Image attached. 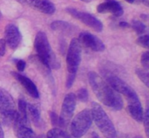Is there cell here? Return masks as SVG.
Wrapping results in <instances>:
<instances>
[{"instance_id": "836d02e7", "label": "cell", "mask_w": 149, "mask_h": 138, "mask_svg": "<svg viewBox=\"0 0 149 138\" xmlns=\"http://www.w3.org/2000/svg\"><path fill=\"white\" fill-rule=\"evenodd\" d=\"M81 1H84V2H86V3H89V2H91L93 0H81Z\"/></svg>"}, {"instance_id": "d590c367", "label": "cell", "mask_w": 149, "mask_h": 138, "mask_svg": "<svg viewBox=\"0 0 149 138\" xmlns=\"http://www.w3.org/2000/svg\"><path fill=\"white\" fill-rule=\"evenodd\" d=\"M134 138H143V137H141V136H136V137H135Z\"/></svg>"}, {"instance_id": "ffe728a7", "label": "cell", "mask_w": 149, "mask_h": 138, "mask_svg": "<svg viewBox=\"0 0 149 138\" xmlns=\"http://www.w3.org/2000/svg\"><path fill=\"white\" fill-rule=\"evenodd\" d=\"M136 75L138 78H140L141 81L146 85L147 87H149V78H148V70L145 69H141L138 68L135 70Z\"/></svg>"}, {"instance_id": "74e56055", "label": "cell", "mask_w": 149, "mask_h": 138, "mask_svg": "<svg viewBox=\"0 0 149 138\" xmlns=\"http://www.w3.org/2000/svg\"><path fill=\"white\" fill-rule=\"evenodd\" d=\"M97 137H97V136H95V137H93V138H97Z\"/></svg>"}, {"instance_id": "1f68e13d", "label": "cell", "mask_w": 149, "mask_h": 138, "mask_svg": "<svg viewBox=\"0 0 149 138\" xmlns=\"http://www.w3.org/2000/svg\"><path fill=\"white\" fill-rule=\"evenodd\" d=\"M0 138H4V131H3V129L1 127V124H0Z\"/></svg>"}, {"instance_id": "2e32d148", "label": "cell", "mask_w": 149, "mask_h": 138, "mask_svg": "<svg viewBox=\"0 0 149 138\" xmlns=\"http://www.w3.org/2000/svg\"><path fill=\"white\" fill-rule=\"evenodd\" d=\"M26 111H27L28 117H31L35 125L37 126L38 127H41L42 124V120L41 119L40 111L38 109L37 107L35 106L34 105H32V104L27 103V104H26Z\"/></svg>"}, {"instance_id": "6da1fadb", "label": "cell", "mask_w": 149, "mask_h": 138, "mask_svg": "<svg viewBox=\"0 0 149 138\" xmlns=\"http://www.w3.org/2000/svg\"><path fill=\"white\" fill-rule=\"evenodd\" d=\"M88 80L93 92L102 104L114 111H119L123 108L124 103L119 93L103 80L100 75L95 72H90Z\"/></svg>"}, {"instance_id": "8d00e7d4", "label": "cell", "mask_w": 149, "mask_h": 138, "mask_svg": "<svg viewBox=\"0 0 149 138\" xmlns=\"http://www.w3.org/2000/svg\"><path fill=\"white\" fill-rule=\"evenodd\" d=\"M1 18V12H0V19Z\"/></svg>"}, {"instance_id": "d6a6232c", "label": "cell", "mask_w": 149, "mask_h": 138, "mask_svg": "<svg viewBox=\"0 0 149 138\" xmlns=\"http://www.w3.org/2000/svg\"><path fill=\"white\" fill-rule=\"evenodd\" d=\"M141 2H142L144 5L146 6V7H148L149 6V0H142Z\"/></svg>"}, {"instance_id": "f1b7e54d", "label": "cell", "mask_w": 149, "mask_h": 138, "mask_svg": "<svg viewBox=\"0 0 149 138\" xmlns=\"http://www.w3.org/2000/svg\"><path fill=\"white\" fill-rule=\"evenodd\" d=\"M119 26L122 27H130V24L127 22L125 21H122L119 23Z\"/></svg>"}, {"instance_id": "8fae6325", "label": "cell", "mask_w": 149, "mask_h": 138, "mask_svg": "<svg viewBox=\"0 0 149 138\" xmlns=\"http://www.w3.org/2000/svg\"><path fill=\"white\" fill-rule=\"evenodd\" d=\"M23 5L28 6L47 14H52L56 11L55 6L50 0H16Z\"/></svg>"}, {"instance_id": "ba28073f", "label": "cell", "mask_w": 149, "mask_h": 138, "mask_svg": "<svg viewBox=\"0 0 149 138\" xmlns=\"http://www.w3.org/2000/svg\"><path fill=\"white\" fill-rule=\"evenodd\" d=\"M77 105V97L73 93H68L65 96L61 107V112L60 115L61 127H65L71 121L74 115Z\"/></svg>"}, {"instance_id": "f546056e", "label": "cell", "mask_w": 149, "mask_h": 138, "mask_svg": "<svg viewBox=\"0 0 149 138\" xmlns=\"http://www.w3.org/2000/svg\"><path fill=\"white\" fill-rule=\"evenodd\" d=\"M126 1H127L130 4H134V3H140L142 1V0H125Z\"/></svg>"}, {"instance_id": "7a4b0ae2", "label": "cell", "mask_w": 149, "mask_h": 138, "mask_svg": "<svg viewBox=\"0 0 149 138\" xmlns=\"http://www.w3.org/2000/svg\"><path fill=\"white\" fill-rule=\"evenodd\" d=\"M34 47L37 52V56L49 69H58L61 67V63L54 53L48 41L46 33L39 31L36 33L34 41Z\"/></svg>"}, {"instance_id": "9c48e42d", "label": "cell", "mask_w": 149, "mask_h": 138, "mask_svg": "<svg viewBox=\"0 0 149 138\" xmlns=\"http://www.w3.org/2000/svg\"><path fill=\"white\" fill-rule=\"evenodd\" d=\"M126 98L127 100V111L130 116L138 122H143L144 112L136 92H132L126 96Z\"/></svg>"}, {"instance_id": "277c9868", "label": "cell", "mask_w": 149, "mask_h": 138, "mask_svg": "<svg viewBox=\"0 0 149 138\" xmlns=\"http://www.w3.org/2000/svg\"><path fill=\"white\" fill-rule=\"evenodd\" d=\"M93 123L91 111L88 108L82 110L76 115L71 123V135L75 138H80L90 130Z\"/></svg>"}, {"instance_id": "4fadbf2b", "label": "cell", "mask_w": 149, "mask_h": 138, "mask_svg": "<svg viewBox=\"0 0 149 138\" xmlns=\"http://www.w3.org/2000/svg\"><path fill=\"white\" fill-rule=\"evenodd\" d=\"M11 75L24 88V89L26 90V92L30 96L33 98H39V91H38L36 85L31 81V80L29 79L28 77L25 76V75L15 72H12Z\"/></svg>"}, {"instance_id": "52a82bcc", "label": "cell", "mask_w": 149, "mask_h": 138, "mask_svg": "<svg viewBox=\"0 0 149 138\" xmlns=\"http://www.w3.org/2000/svg\"><path fill=\"white\" fill-rule=\"evenodd\" d=\"M66 12L73 17L77 19L86 25L90 27L96 32H101L103 29V25L100 20L88 12L79 11L77 9L68 7Z\"/></svg>"}, {"instance_id": "e575fe53", "label": "cell", "mask_w": 149, "mask_h": 138, "mask_svg": "<svg viewBox=\"0 0 149 138\" xmlns=\"http://www.w3.org/2000/svg\"><path fill=\"white\" fill-rule=\"evenodd\" d=\"M36 138H47V137H45V135H39Z\"/></svg>"}, {"instance_id": "5b68a950", "label": "cell", "mask_w": 149, "mask_h": 138, "mask_svg": "<svg viewBox=\"0 0 149 138\" xmlns=\"http://www.w3.org/2000/svg\"><path fill=\"white\" fill-rule=\"evenodd\" d=\"M0 114L12 124L18 117V113L15 109L13 97L7 91L1 88H0Z\"/></svg>"}, {"instance_id": "484cf974", "label": "cell", "mask_w": 149, "mask_h": 138, "mask_svg": "<svg viewBox=\"0 0 149 138\" xmlns=\"http://www.w3.org/2000/svg\"><path fill=\"white\" fill-rule=\"evenodd\" d=\"M76 78V74H70L68 73V76H67L66 79V83H65V85H66L67 88H70L74 84V80H75Z\"/></svg>"}, {"instance_id": "603a6c76", "label": "cell", "mask_w": 149, "mask_h": 138, "mask_svg": "<svg viewBox=\"0 0 149 138\" xmlns=\"http://www.w3.org/2000/svg\"><path fill=\"white\" fill-rule=\"evenodd\" d=\"M143 121L144 126H145V130L146 133L147 137H148L149 135V108L147 107L146 111L143 113Z\"/></svg>"}, {"instance_id": "7402d4cb", "label": "cell", "mask_w": 149, "mask_h": 138, "mask_svg": "<svg viewBox=\"0 0 149 138\" xmlns=\"http://www.w3.org/2000/svg\"><path fill=\"white\" fill-rule=\"evenodd\" d=\"M149 36L148 35H143L137 39V43L145 49H148L149 47Z\"/></svg>"}, {"instance_id": "30bf717a", "label": "cell", "mask_w": 149, "mask_h": 138, "mask_svg": "<svg viewBox=\"0 0 149 138\" xmlns=\"http://www.w3.org/2000/svg\"><path fill=\"white\" fill-rule=\"evenodd\" d=\"M78 41L80 44H82L94 51L101 52L106 49L104 43L98 37L89 32H82L80 33Z\"/></svg>"}, {"instance_id": "f35d334b", "label": "cell", "mask_w": 149, "mask_h": 138, "mask_svg": "<svg viewBox=\"0 0 149 138\" xmlns=\"http://www.w3.org/2000/svg\"><path fill=\"white\" fill-rule=\"evenodd\" d=\"M97 138H99V137H97Z\"/></svg>"}, {"instance_id": "ac0fdd59", "label": "cell", "mask_w": 149, "mask_h": 138, "mask_svg": "<svg viewBox=\"0 0 149 138\" xmlns=\"http://www.w3.org/2000/svg\"><path fill=\"white\" fill-rule=\"evenodd\" d=\"M46 137L47 138H71L66 132L58 127L49 130Z\"/></svg>"}, {"instance_id": "9a60e30c", "label": "cell", "mask_w": 149, "mask_h": 138, "mask_svg": "<svg viewBox=\"0 0 149 138\" xmlns=\"http://www.w3.org/2000/svg\"><path fill=\"white\" fill-rule=\"evenodd\" d=\"M15 135L17 138H35V133L30 125L24 124L18 121V117L13 124Z\"/></svg>"}, {"instance_id": "d4e9b609", "label": "cell", "mask_w": 149, "mask_h": 138, "mask_svg": "<svg viewBox=\"0 0 149 138\" xmlns=\"http://www.w3.org/2000/svg\"><path fill=\"white\" fill-rule=\"evenodd\" d=\"M49 117H50L52 124L54 127H61V122H60V118L55 112L49 113Z\"/></svg>"}, {"instance_id": "7c38bea8", "label": "cell", "mask_w": 149, "mask_h": 138, "mask_svg": "<svg viewBox=\"0 0 149 138\" xmlns=\"http://www.w3.org/2000/svg\"><path fill=\"white\" fill-rule=\"evenodd\" d=\"M4 41L11 49H17L21 41V34L15 25L10 23L4 30Z\"/></svg>"}, {"instance_id": "d6986e66", "label": "cell", "mask_w": 149, "mask_h": 138, "mask_svg": "<svg viewBox=\"0 0 149 138\" xmlns=\"http://www.w3.org/2000/svg\"><path fill=\"white\" fill-rule=\"evenodd\" d=\"M132 27L136 32L138 35H142L146 33L147 27L143 22L138 20H133L132 21Z\"/></svg>"}, {"instance_id": "5bb4252c", "label": "cell", "mask_w": 149, "mask_h": 138, "mask_svg": "<svg viewBox=\"0 0 149 138\" xmlns=\"http://www.w3.org/2000/svg\"><path fill=\"white\" fill-rule=\"evenodd\" d=\"M106 2L101 3L97 7V12L100 14L111 13L116 17H120L123 14L124 10L121 4L116 0H106Z\"/></svg>"}, {"instance_id": "cb8c5ba5", "label": "cell", "mask_w": 149, "mask_h": 138, "mask_svg": "<svg viewBox=\"0 0 149 138\" xmlns=\"http://www.w3.org/2000/svg\"><path fill=\"white\" fill-rule=\"evenodd\" d=\"M141 64H142L143 67H144V69L148 70L149 68V52L146 51L141 56Z\"/></svg>"}, {"instance_id": "8992f818", "label": "cell", "mask_w": 149, "mask_h": 138, "mask_svg": "<svg viewBox=\"0 0 149 138\" xmlns=\"http://www.w3.org/2000/svg\"><path fill=\"white\" fill-rule=\"evenodd\" d=\"M81 59V45L77 38L70 42L66 55L67 70L70 74H77Z\"/></svg>"}, {"instance_id": "44dd1931", "label": "cell", "mask_w": 149, "mask_h": 138, "mask_svg": "<svg viewBox=\"0 0 149 138\" xmlns=\"http://www.w3.org/2000/svg\"><path fill=\"white\" fill-rule=\"evenodd\" d=\"M76 97L81 102H87L89 98L88 91L86 88H81V89L79 90L78 93H77V95H76Z\"/></svg>"}, {"instance_id": "4dcf8cb0", "label": "cell", "mask_w": 149, "mask_h": 138, "mask_svg": "<svg viewBox=\"0 0 149 138\" xmlns=\"http://www.w3.org/2000/svg\"><path fill=\"white\" fill-rule=\"evenodd\" d=\"M141 18L142 19V20H143L144 21H147L148 19V15L146 14H141Z\"/></svg>"}, {"instance_id": "4316f807", "label": "cell", "mask_w": 149, "mask_h": 138, "mask_svg": "<svg viewBox=\"0 0 149 138\" xmlns=\"http://www.w3.org/2000/svg\"><path fill=\"white\" fill-rule=\"evenodd\" d=\"M6 51V43L4 39H0V56H4Z\"/></svg>"}, {"instance_id": "e0dca14e", "label": "cell", "mask_w": 149, "mask_h": 138, "mask_svg": "<svg viewBox=\"0 0 149 138\" xmlns=\"http://www.w3.org/2000/svg\"><path fill=\"white\" fill-rule=\"evenodd\" d=\"M51 28L53 30L60 32H70L72 29V26L68 22L62 21V20H56L52 22L51 24Z\"/></svg>"}, {"instance_id": "83f0119b", "label": "cell", "mask_w": 149, "mask_h": 138, "mask_svg": "<svg viewBox=\"0 0 149 138\" xmlns=\"http://www.w3.org/2000/svg\"><path fill=\"white\" fill-rule=\"evenodd\" d=\"M17 69L19 72H23L24 71L25 68H26V62H24L23 60H18L17 62Z\"/></svg>"}, {"instance_id": "3957f363", "label": "cell", "mask_w": 149, "mask_h": 138, "mask_svg": "<svg viewBox=\"0 0 149 138\" xmlns=\"http://www.w3.org/2000/svg\"><path fill=\"white\" fill-rule=\"evenodd\" d=\"M91 114L93 121L95 122L102 134L106 138H117V133L113 122L100 104L95 102L92 104Z\"/></svg>"}]
</instances>
